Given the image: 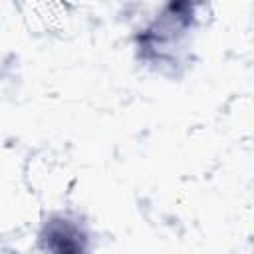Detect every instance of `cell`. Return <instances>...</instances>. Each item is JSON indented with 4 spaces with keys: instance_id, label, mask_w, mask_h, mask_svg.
Wrapping results in <instances>:
<instances>
[{
    "instance_id": "6da1fadb",
    "label": "cell",
    "mask_w": 254,
    "mask_h": 254,
    "mask_svg": "<svg viewBox=\"0 0 254 254\" xmlns=\"http://www.w3.org/2000/svg\"><path fill=\"white\" fill-rule=\"evenodd\" d=\"M48 244L52 248V254H85L81 234L69 224L52 226Z\"/></svg>"
}]
</instances>
